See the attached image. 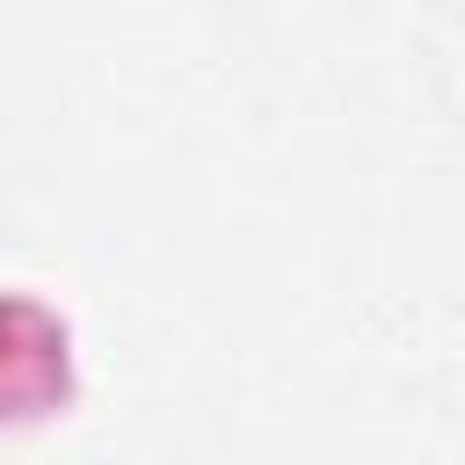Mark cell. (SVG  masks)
I'll list each match as a JSON object with an SVG mask.
<instances>
[{
  "mask_svg": "<svg viewBox=\"0 0 465 465\" xmlns=\"http://www.w3.org/2000/svg\"><path fill=\"white\" fill-rule=\"evenodd\" d=\"M73 392V334L51 305L0 291V421H36Z\"/></svg>",
  "mask_w": 465,
  "mask_h": 465,
  "instance_id": "1",
  "label": "cell"
}]
</instances>
